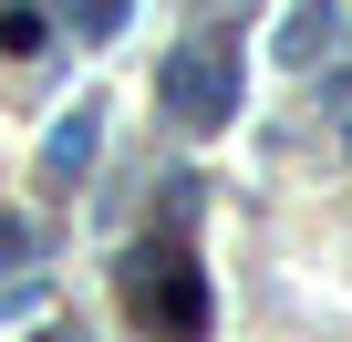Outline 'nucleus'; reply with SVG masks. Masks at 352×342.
Returning <instances> with one entry per match:
<instances>
[{
  "label": "nucleus",
  "instance_id": "obj_1",
  "mask_svg": "<svg viewBox=\"0 0 352 342\" xmlns=\"http://www.w3.org/2000/svg\"><path fill=\"white\" fill-rule=\"evenodd\" d=\"M114 290H124V321L145 342H208L218 321V290H208V259H187L176 239H145L114 259Z\"/></svg>",
  "mask_w": 352,
  "mask_h": 342
},
{
  "label": "nucleus",
  "instance_id": "obj_2",
  "mask_svg": "<svg viewBox=\"0 0 352 342\" xmlns=\"http://www.w3.org/2000/svg\"><path fill=\"white\" fill-rule=\"evenodd\" d=\"M155 94H166V114L187 125V135H218V125L239 114V63H228V52H208V42H187V52H166Z\"/></svg>",
  "mask_w": 352,
  "mask_h": 342
},
{
  "label": "nucleus",
  "instance_id": "obj_3",
  "mask_svg": "<svg viewBox=\"0 0 352 342\" xmlns=\"http://www.w3.org/2000/svg\"><path fill=\"white\" fill-rule=\"evenodd\" d=\"M94 145H104V94H73L63 125L42 135V187H83L94 177Z\"/></svg>",
  "mask_w": 352,
  "mask_h": 342
},
{
  "label": "nucleus",
  "instance_id": "obj_4",
  "mask_svg": "<svg viewBox=\"0 0 352 342\" xmlns=\"http://www.w3.org/2000/svg\"><path fill=\"white\" fill-rule=\"evenodd\" d=\"M331 32H342V21H331V0H290V11H280V32H270V52H280L290 73H311V63L331 52Z\"/></svg>",
  "mask_w": 352,
  "mask_h": 342
},
{
  "label": "nucleus",
  "instance_id": "obj_5",
  "mask_svg": "<svg viewBox=\"0 0 352 342\" xmlns=\"http://www.w3.org/2000/svg\"><path fill=\"white\" fill-rule=\"evenodd\" d=\"M124 11H135V0H73V32L104 42V32H124Z\"/></svg>",
  "mask_w": 352,
  "mask_h": 342
},
{
  "label": "nucleus",
  "instance_id": "obj_6",
  "mask_svg": "<svg viewBox=\"0 0 352 342\" xmlns=\"http://www.w3.org/2000/svg\"><path fill=\"white\" fill-rule=\"evenodd\" d=\"M0 52H42V21L32 11H0Z\"/></svg>",
  "mask_w": 352,
  "mask_h": 342
},
{
  "label": "nucleus",
  "instance_id": "obj_7",
  "mask_svg": "<svg viewBox=\"0 0 352 342\" xmlns=\"http://www.w3.org/2000/svg\"><path fill=\"white\" fill-rule=\"evenodd\" d=\"M21 249H32V228H21V218H0V270H11Z\"/></svg>",
  "mask_w": 352,
  "mask_h": 342
},
{
  "label": "nucleus",
  "instance_id": "obj_8",
  "mask_svg": "<svg viewBox=\"0 0 352 342\" xmlns=\"http://www.w3.org/2000/svg\"><path fill=\"white\" fill-rule=\"evenodd\" d=\"M52 342H73V332H52Z\"/></svg>",
  "mask_w": 352,
  "mask_h": 342
},
{
  "label": "nucleus",
  "instance_id": "obj_9",
  "mask_svg": "<svg viewBox=\"0 0 352 342\" xmlns=\"http://www.w3.org/2000/svg\"><path fill=\"white\" fill-rule=\"evenodd\" d=\"M342 145H352V135H342Z\"/></svg>",
  "mask_w": 352,
  "mask_h": 342
}]
</instances>
